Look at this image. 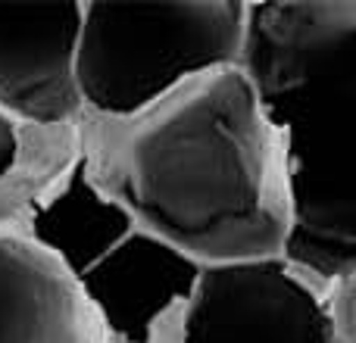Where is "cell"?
<instances>
[{"label":"cell","instance_id":"obj_1","mask_svg":"<svg viewBox=\"0 0 356 343\" xmlns=\"http://www.w3.org/2000/svg\"><path fill=\"white\" fill-rule=\"evenodd\" d=\"M79 147L88 187L200 269L284 256V144L241 66L197 75L138 116H81Z\"/></svg>","mask_w":356,"mask_h":343},{"label":"cell","instance_id":"obj_2","mask_svg":"<svg viewBox=\"0 0 356 343\" xmlns=\"http://www.w3.org/2000/svg\"><path fill=\"white\" fill-rule=\"evenodd\" d=\"M241 69L284 144V259L332 294L356 275V0L250 3Z\"/></svg>","mask_w":356,"mask_h":343},{"label":"cell","instance_id":"obj_3","mask_svg":"<svg viewBox=\"0 0 356 343\" xmlns=\"http://www.w3.org/2000/svg\"><path fill=\"white\" fill-rule=\"evenodd\" d=\"M247 12L244 0H81L75 75L85 116H138L197 75L241 66Z\"/></svg>","mask_w":356,"mask_h":343},{"label":"cell","instance_id":"obj_4","mask_svg":"<svg viewBox=\"0 0 356 343\" xmlns=\"http://www.w3.org/2000/svg\"><path fill=\"white\" fill-rule=\"evenodd\" d=\"M181 343H338L332 294L284 256L203 265Z\"/></svg>","mask_w":356,"mask_h":343},{"label":"cell","instance_id":"obj_5","mask_svg":"<svg viewBox=\"0 0 356 343\" xmlns=\"http://www.w3.org/2000/svg\"><path fill=\"white\" fill-rule=\"evenodd\" d=\"M81 0L0 3V116L16 128H69L79 94Z\"/></svg>","mask_w":356,"mask_h":343},{"label":"cell","instance_id":"obj_6","mask_svg":"<svg viewBox=\"0 0 356 343\" xmlns=\"http://www.w3.org/2000/svg\"><path fill=\"white\" fill-rule=\"evenodd\" d=\"M0 343H113L75 269L31 231L0 234Z\"/></svg>","mask_w":356,"mask_h":343},{"label":"cell","instance_id":"obj_7","mask_svg":"<svg viewBox=\"0 0 356 343\" xmlns=\"http://www.w3.org/2000/svg\"><path fill=\"white\" fill-rule=\"evenodd\" d=\"M79 125L22 128L19 160L0 175V234L31 231L41 212L79 172Z\"/></svg>","mask_w":356,"mask_h":343},{"label":"cell","instance_id":"obj_8","mask_svg":"<svg viewBox=\"0 0 356 343\" xmlns=\"http://www.w3.org/2000/svg\"><path fill=\"white\" fill-rule=\"evenodd\" d=\"M332 312L338 343H356V275L332 290Z\"/></svg>","mask_w":356,"mask_h":343},{"label":"cell","instance_id":"obj_9","mask_svg":"<svg viewBox=\"0 0 356 343\" xmlns=\"http://www.w3.org/2000/svg\"><path fill=\"white\" fill-rule=\"evenodd\" d=\"M19 147H22V128L0 116V175L10 172L19 160Z\"/></svg>","mask_w":356,"mask_h":343}]
</instances>
